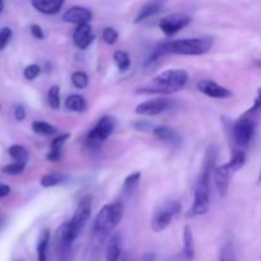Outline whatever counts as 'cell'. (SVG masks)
Masks as SVG:
<instances>
[{"label":"cell","instance_id":"obj_35","mask_svg":"<svg viewBox=\"0 0 261 261\" xmlns=\"http://www.w3.org/2000/svg\"><path fill=\"white\" fill-rule=\"evenodd\" d=\"M30 30H31V35H32L35 38H37V40H43V38H45V33H43L42 28H41L38 24H32Z\"/></svg>","mask_w":261,"mask_h":261},{"label":"cell","instance_id":"obj_25","mask_svg":"<svg viewBox=\"0 0 261 261\" xmlns=\"http://www.w3.org/2000/svg\"><path fill=\"white\" fill-rule=\"evenodd\" d=\"M8 153H9L10 157L14 160V162H20L27 165L28 158H30V153H28V150L25 149L23 145H19V144L12 145V147H9V149H8Z\"/></svg>","mask_w":261,"mask_h":261},{"label":"cell","instance_id":"obj_28","mask_svg":"<svg viewBox=\"0 0 261 261\" xmlns=\"http://www.w3.org/2000/svg\"><path fill=\"white\" fill-rule=\"evenodd\" d=\"M47 102L48 106L53 110H59L60 109V87L59 86H53L48 88L47 92Z\"/></svg>","mask_w":261,"mask_h":261},{"label":"cell","instance_id":"obj_5","mask_svg":"<svg viewBox=\"0 0 261 261\" xmlns=\"http://www.w3.org/2000/svg\"><path fill=\"white\" fill-rule=\"evenodd\" d=\"M92 214V196L86 195L79 200L74 216L70 221L65 222L59 227V231L63 233V236L73 244L76 237L82 233V231L86 227L87 222L89 221Z\"/></svg>","mask_w":261,"mask_h":261},{"label":"cell","instance_id":"obj_20","mask_svg":"<svg viewBox=\"0 0 261 261\" xmlns=\"http://www.w3.org/2000/svg\"><path fill=\"white\" fill-rule=\"evenodd\" d=\"M70 138V134H61L59 137H56L55 139L51 143V149L50 152L46 155V160L48 162H59L61 160V150H63V147L65 145V143L68 142V139Z\"/></svg>","mask_w":261,"mask_h":261},{"label":"cell","instance_id":"obj_15","mask_svg":"<svg viewBox=\"0 0 261 261\" xmlns=\"http://www.w3.org/2000/svg\"><path fill=\"white\" fill-rule=\"evenodd\" d=\"M153 134L155 138H158L162 142L167 143L170 145H180L182 139H181L180 134L176 132L172 127L167 126V125H160L153 129Z\"/></svg>","mask_w":261,"mask_h":261},{"label":"cell","instance_id":"obj_12","mask_svg":"<svg viewBox=\"0 0 261 261\" xmlns=\"http://www.w3.org/2000/svg\"><path fill=\"white\" fill-rule=\"evenodd\" d=\"M94 35L92 27L89 23H83V24H78L73 33V42L81 50H86L88 46L93 42Z\"/></svg>","mask_w":261,"mask_h":261},{"label":"cell","instance_id":"obj_37","mask_svg":"<svg viewBox=\"0 0 261 261\" xmlns=\"http://www.w3.org/2000/svg\"><path fill=\"white\" fill-rule=\"evenodd\" d=\"M10 194V188L8 185H3L0 184V198H5Z\"/></svg>","mask_w":261,"mask_h":261},{"label":"cell","instance_id":"obj_23","mask_svg":"<svg viewBox=\"0 0 261 261\" xmlns=\"http://www.w3.org/2000/svg\"><path fill=\"white\" fill-rule=\"evenodd\" d=\"M69 180L68 176L65 175H60V173H46L41 177V186L42 188H54V186L61 185V184L66 182Z\"/></svg>","mask_w":261,"mask_h":261},{"label":"cell","instance_id":"obj_40","mask_svg":"<svg viewBox=\"0 0 261 261\" xmlns=\"http://www.w3.org/2000/svg\"><path fill=\"white\" fill-rule=\"evenodd\" d=\"M3 9H4V2H3V0H0V13L3 12Z\"/></svg>","mask_w":261,"mask_h":261},{"label":"cell","instance_id":"obj_10","mask_svg":"<svg viewBox=\"0 0 261 261\" xmlns=\"http://www.w3.org/2000/svg\"><path fill=\"white\" fill-rule=\"evenodd\" d=\"M171 106H172V102L170 99L158 97V98L148 99V101L139 103L135 109V112L142 116H157V115L167 111Z\"/></svg>","mask_w":261,"mask_h":261},{"label":"cell","instance_id":"obj_19","mask_svg":"<svg viewBox=\"0 0 261 261\" xmlns=\"http://www.w3.org/2000/svg\"><path fill=\"white\" fill-rule=\"evenodd\" d=\"M245 165H246V153L241 148H236V149L232 150L231 158H229L228 162L224 163L223 166L226 167V170H228L233 175L237 171L241 170Z\"/></svg>","mask_w":261,"mask_h":261},{"label":"cell","instance_id":"obj_36","mask_svg":"<svg viewBox=\"0 0 261 261\" xmlns=\"http://www.w3.org/2000/svg\"><path fill=\"white\" fill-rule=\"evenodd\" d=\"M25 115H27V112H25L24 107H23L22 105H18L14 110L15 120H18V121H23V120L25 119Z\"/></svg>","mask_w":261,"mask_h":261},{"label":"cell","instance_id":"obj_22","mask_svg":"<svg viewBox=\"0 0 261 261\" xmlns=\"http://www.w3.org/2000/svg\"><path fill=\"white\" fill-rule=\"evenodd\" d=\"M65 107L71 112H83L87 109V102L81 94H70L65 99Z\"/></svg>","mask_w":261,"mask_h":261},{"label":"cell","instance_id":"obj_27","mask_svg":"<svg viewBox=\"0 0 261 261\" xmlns=\"http://www.w3.org/2000/svg\"><path fill=\"white\" fill-rule=\"evenodd\" d=\"M32 130L36 133V134L45 135V137H47V135H53L58 132V129H56L54 125L48 124V122L46 121H33Z\"/></svg>","mask_w":261,"mask_h":261},{"label":"cell","instance_id":"obj_24","mask_svg":"<svg viewBox=\"0 0 261 261\" xmlns=\"http://www.w3.org/2000/svg\"><path fill=\"white\" fill-rule=\"evenodd\" d=\"M140 177H142V173L140 172L130 173V175L124 180V184H122V193L126 196L133 195L134 191L137 190L138 185H139Z\"/></svg>","mask_w":261,"mask_h":261},{"label":"cell","instance_id":"obj_1","mask_svg":"<svg viewBox=\"0 0 261 261\" xmlns=\"http://www.w3.org/2000/svg\"><path fill=\"white\" fill-rule=\"evenodd\" d=\"M217 157H218V149L216 145H211L206 150L203 167H201L199 177L196 180L195 190H194V203L186 213L188 218H195V217L204 216L208 213L209 206H211L212 175L216 168Z\"/></svg>","mask_w":261,"mask_h":261},{"label":"cell","instance_id":"obj_26","mask_svg":"<svg viewBox=\"0 0 261 261\" xmlns=\"http://www.w3.org/2000/svg\"><path fill=\"white\" fill-rule=\"evenodd\" d=\"M114 61L115 65L117 66V69H119L121 73L126 71L127 69L130 68V65H132V60H130V56L126 51H116V53L114 54Z\"/></svg>","mask_w":261,"mask_h":261},{"label":"cell","instance_id":"obj_31","mask_svg":"<svg viewBox=\"0 0 261 261\" xmlns=\"http://www.w3.org/2000/svg\"><path fill=\"white\" fill-rule=\"evenodd\" d=\"M218 261H237L233 246H232L231 242H227V244L223 245V247L221 250V254H219Z\"/></svg>","mask_w":261,"mask_h":261},{"label":"cell","instance_id":"obj_3","mask_svg":"<svg viewBox=\"0 0 261 261\" xmlns=\"http://www.w3.org/2000/svg\"><path fill=\"white\" fill-rule=\"evenodd\" d=\"M189 82V74L182 69H168L162 71L153 79L149 87H143L137 91V93H158L171 94L181 91L186 87Z\"/></svg>","mask_w":261,"mask_h":261},{"label":"cell","instance_id":"obj_9","mask_svg":"<svg viewBox=\"0 0 261 261\" xmlns=\"http://www.w3.org/2000/svg\"><path fill=\"white\" fill-rule=\"evenodd\" d=\"M190 22L191 18L189 15L184 14V13H173V14L163 17L158 23V25H160V30L166 36L171 37V36L176 35L185 27H188Z\"/></svg>","mask_w":261,"mask_h":261},{"label":"cell","instance_id":"obj_33","mask_svg":"<svg viewBox=\"0 0 261 261\" xmlns=\"http://www.w3.org/2000/svg\"><path fill=\"white\" fill-rule=\"evenodd\" d=\"M40 73H41L40 65H37V64H31V65H28L27 68L24 69L23 75H24V78L27 79V81H33V79H36L38 75H40Z\"/></svg>","mask_w":261,"mask_h":261},{"label":"cell","instance_id":"obj_39","mask_svg":"<svg viewBox=\"0 0 261 261\" xmlns=\"http://www.w3.org/2000/svg\"><path fill=\"white\" fill-rule=\"evenodd\" d=\"M254 64L257 66V68H261V59H257V60H255Z\"/></svg>","mask_w":261,"mask_h":261},{"label":"cell","instance_id":"obj_18","mask_svg":"<svg viewBox=\"0 0 261 261\" xmlns=\"http://www.w3.org/2000/svg\"><path fill=\"white\" fill-rule=\"evenodd\" d=\"M121 236L119 233L112 234L106 246V261H120L121 259Z\"/></svg>","mask_w":261,"mask_h":261},{"label":"cell","instance_id":"obj_21","mask_svg":"<svg viewBox=\"0 0 261 261\" xmlns=\"http://www.w3.org/2000/svg\"><path fill=\"white\" fill-rule=\"evenodd\" d=\"M50 231L47 228L42 229L37 242V261H47L48 245H50Z\"/></svg>","mask_w":261,"mask_h":261},{"label":"cell","instance_id":"obj_17","mask_svg":"<svg viewBox=\"0 0 261 261\" xmlns=\"http://www.w3.org/2000/svg\"><path fill=\"white\" fill-rule=\"evenodd\" d=\"M162 8H163V0H150V2H148L147 4H144L142 8H140L137 17H135L134 23H137L138 24V23H142L144 22V20H147L148 18L154 17L155 14H158V13L162 10Z\"/></svg>","mask_w":261,"mask_h":261},{"label":"cell","instance_id":"obj_14","mask_svg":"<svg viewBox=\"0 0 261 261\" xmlns=\"http://www.w3.org/2000/svg\"><path fill=\"white\" fill-rule=\"evenodd\" d=\"M213 177H214V182H216L217 190H218L219 195H221L222 198H224V196L227 195V193H228L229 181H231L232 173L229 172L228 170H226V167L222 165L214 168Z\"/></svg>","mask_w":261,"mask_h":261},{"label":"cell","instance_id":"obj_38","mask_svg":"<svg viewBox=\"0 0 261 261\" xmlns=\"http://www.w3.org/2000/svg\"><path fill=\"white\" fill-rule=\"evenodd\" d=\"M140 261H155V254L154 252H147V254L143 255Z\"/></svg>","mask_w":261,"mask_h":261},{"label":"cell","instance_id":"obj_8","mask_svg":"<svg viewBox=\"0 0 261 261\" xmlns=\"http://www.w3.org/2000/svg\"><path fill=\"white\" fill-rule=\"evenodd\" d=\"M115 127H116V120H115V117L105 115V116H102L97 121L93 129L89 130V133L87 134V144L91 148H98L102 143H105L111 137Z\"/></svg>","mask_w":261,"mask_h":261},{"label":"cell","instance_id":"obj_13","mask_svg":"<svg viewBox=\"0 0 261 261\" xmlns=\"http://www.w3.org/2000/svg\"><path fill=\"white\" fill-rule=\"evenodd\" d=\"M92 19V12L84 7H71L63 14V20L66 23H73V24H83L88 23Z\"/></svg>","mask_w":261,"mask_h":261},{"label":"cell","instance_id":"obj_7","mask_svg":"<svg viewBox=\"0 0 261 261\" xmlns=\"http://www.w3.org/2000/svg\"><path fill=\"white\" fill-rule=\"evenodd\" d=\"M181 212V204L178 200H168L163 203L157 211L154 212L150 221V228L154 232L165 231L171 224L172 219Z\"/></svg>","mask_w":261,"mask_h":261},{"label":"cell","instance_id":"obj_6","mask_svg":"<svg viewBox=\"0 0 261 261\" xmlns=\"http://www.w3.org/2000/svg\"><path fill=\"white\" fill-rule=\"evenodd\" d=\"M260 120V116L247 110L234 121L232 126V139L237 147L241 149L249 147L251 140L254 139Z\"/></svg>","mask_w":261,"mask_h":261},{"label":"cell","instance_id":"obj_11","mask_svg":"<svg viewBox=\"0 0 261 261\" xmlns=\"http://www.w3.org/2000/svg\"><path fill=\"white\" fill-rule=\"evenodd\" d=\"M199 91L205 96L211 97V98L217 99H228L233 97V92L228 89L227 87L221 86L217 82L211 81V79H201L196 83Z\"/></svg>","mask_w":261,"mask_h":261},{"label":"cell","instance_id":"obj_4","mask_svg":"<svg viewBox=\"0 0 261 261\" xmlns=\"http://www.w3.org/2000/svg\"><path fill=\"white\" fill-rule=\"evenodd\" d=\"M124 203L122 201H114L106 204L101 208L97 214L93 223V233L99 241L109 236L115 228L120 224L124 218Z\"/></svg>","mask_w":261,"mask_h":261},{"label":"cell","instance_id":"obj_2","mask_svg":"<svg viewBox=\"0 0 261 261\" xmlns=\"http://www.w3.org/2000/svg\"><path fill=\"white\" fill-rule=\"evenodd\" d=\"M213 46L212 37H195L184 38V40H173L158 45L153 53L145 60V66L152 65L166 55H185V56H199L208 53Z\"/></svg>","mask_w":261,"mask_h":261},{"label":"cell","instance_id":"obj_32","mask_svg":"<svg viewBox=\"0 0 261 261\" xmlns=\"http://www.w3.org/2000/svg\"><path fill=\"white\" fill-rule=\"evenodd\" d=\"M102 38H103V41L107 45H114L117 41V38H119V33H117V31L115 28L106 27L103 30V32H102Z\"/></svg>","mask_w":261,"mask_h":261},{"label":"cell","instance_id":"obj_29","mask_svg":"<svg viewBox=\"0 0 261 261\" xmlns=\"http://www.w3.org/2000/svg\"><path fill=\"white\" fill-rule=\"evenodd\" d=\"M88 75H87L84 71H74L73 74H71V83H73V86L75 87V88L78 89H83L86 88L87 86H88Z\"/></svg>","mask_w":261,"mask_h":261},{"label":"cell","instance_id":"obj_41","mask_svg":"<svg viewBox=\"0 0 261 261\" xmlns=\"http://www.w3.org/2000/svg\"><path fill=\"white\" fill-rule=\"evenodd\" d=\"M257 184H261V168H260V172H259V177H257Z\"/></svg>","mask_w":261,"mask_h":261},{"label":"cell","instance_id":"obj_34","mask_svg":"<svg viewBox=\"0 0 261 261\" xmlns=\"http://www.w3.org/2000/svg\"><path fill=\"white\" fill-rule=\"evenodd\" d=\"M13 32L9 27H4L0 30V51L4 50L12 38Z\"/></svg>","mask_w":261,"mask_h":261},{"label":"cell","instance_id":"obj_16","mask_svg":"<svg viewBox=\"0 0 261 261\" xmlns=\"http://www.w3.org/2000/svg\"><path fill=\"white\" fill-rule=\"evenodd\" d=\"M37 12L46 15H55L63 8L65 0H30Z\"/></svg>","mask_w":261,"mask_h":261},{"label":"cell","instance_id":"obj_30","mask_svg":"<svg viewBox=\"0 0 261 261\" xmlns=\"http://www.w3.org/2000/svg\"><path fill=\"white\" fill-rule=\"evenodd\" d=\"M24 168H25V163L13 162L10 163V165L4 166V167L2 168V171L5 173V175L17 176V175H20V173L24 171Z\"/></svg>","mask_w":261,"mask_h":261}]
</instances>
